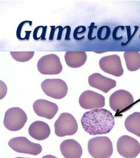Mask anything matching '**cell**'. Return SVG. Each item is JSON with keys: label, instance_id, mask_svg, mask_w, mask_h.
Segmentation results:
<instances>
[{"label": "cell", "instance_id": "cell-17", "mask_svg": "<svg viewBox=\"0 0 140 158\" xmlns=\"http://www.w3.org/2000/svg\"><path fill=\"white\" fill-rule=\"evenodd\" d=\"M126 130L140 137V113L135 112L127 117L124 122Z\"/></svg>", "mask_w": 140, "mask_h": 158}, {"label": "cell", "instance_id": "cell-29", "mask_svg": "<svg viewBox=\"0 0 140 158\" xmlns=\"http://www.w3.org/2000/svg\"><path fill=\"white\" fill-rule=\"evenodd\" d=\"M22 158V157H17V158Z\"/></svg>", "mask_w": 140, "mask_h": 158}, {"label": "cell", "instance_id": "cell-25", "mask_svg": "<svg viewBox=\"0 0 140 158\" xmlns=\"http://www.w3.org/2000/svg\"><path fill=\"white\" fill-rule=\"evenodd\" d=\"M28 21H23V22H22V23H21L18 25L17 30V38H18V40H22V38H21V31H22V28L23 27V25H24L25 23H28Z\"/></svg>", "mask_w": 140, "mask_h": 158}, {"label": "cell", "instance_id": "cell-13", "mask_svg": "<svg viewBox=\"0 0 140 158\" xmlns=\"http://www.w3.org/2000/svg\"><path fill=\"white\" fill-rule=\"evenodd\" d=\"M89 85L94 88L105 93H108L116 86V81L106 77L98 73L91 74L88 77Z\"/></svg>", "mask_w": 140, "mask_h": 158}, {"label": "cell", "instance_id": "cell-8", "mask_svg": "<svg viewBox=\"0 0 140 158\" xmlns=\"http://www.w3.org/2000/svg\"><path fill=\"white\" fill-rule=\"evenodd\" d=\"M37 68L40 73L45 75L58 74L62 70L60 59L55 54L42 57L38 62Z\"/></svg>", "mask_w": 140, "mask_h": 158}, {"label": "cell", "instance_id": "cell-26", "mask_svg": "<svg viewBox=\"0 0 140 158\" xmlns=\"http://www.w3.org/2000/svg\"><path fill=\"white\" fill-rule=\"evenodd\" d=\"M57 28L58 29H59L58 34V36H57V40H60L62 39V31H63L64 29L62 28V26H58V27H57Z\"/></svg>", "mask_w": 140, "mask_h": 158}, {"label": "cell", "instance_id": "cell-3", "mask_svg": "<svg viewBox=\"0 0 140 158\" xmlns=\"http://www.w3.org/2000/svg\"><path fill=\"white\" fill-rule=\"evenodd\" d=\"M78 124L74 117L70 113H62L54 123V132L59 137L73 135L78 131Z\"/></svg>", "mask_w": 140, "mask_h": 158}, {"label": "cell", "instance_id": "cell-1", "mask_svg": "<svg viewBox=\"0 0 140 158\" xmlns=\"http://www.w3.org/2000/svg\"><path fill=\"white\" fill-rule=\"evenodd\" d=\"M81 124L84 131L90 135L106 134L114 127V118L106 109H95L84 113Z\"/></svg>", "mask_w": 140, "mask_h": 158}, {"label": "cell", "instance_id": "cell-6", "mask_svg": "<svg viewBox=\"0 0 140 158\" xmlns=\"http://www.w3.org/2000/svg\"><path fill=\"white\" fill-rule=\"evenodd\" d=\"M41 87L46 95L54 99H62L67 94V85L62 79H46Z\"/></svg>", "mask_w": 140, "mask_h": 158}, {"label": "cell", "instance_id": "cell-4", "mask_svg": "<svg viewBox=\"0 0 140 158\" xmlns=\"http://www.w3.org/2000/svg\"><path fill=\"white\" fill-rule=\"evenodd\" d=\"M134 98L127 91L119 90L114 91L109 98V105L113 111L120 114L132 107Z\"/></svg>", "mask_w": 140, "mask_h": 158}, {"label": "cell", "instance_id": "cell-16", "mask_svg": "<svg viewBox=\"0 0 140 158\" xmlns=\"http://www.w3.org/2000/svg\"><path fill=\"white\" fill-rule=\"evenodd\" d=\"M64 59L68 66L71 68H78L86 63L87 55L84 51L67 52L64 55Z\"/></svg>", "mask_w": 140, "mask_h": 158}, {"label": "cell", "instance_id": "cell-27", "mask_svg": "<svg viewBox=\"0 0 140 158\" xmlns=\"http://www.w3.org/2000/svg\"><path fill=\"white\" fill-rule=\"evenodd\" d=\"M55 27H51V29H52V31H51V32H52V34L50 35V38H49V40H53V35H54V31H55V29L56 28H54Z\"/></svg>", "mask_w": 140, "mask_h": 158}, {"label": "cell", "instance_id": "cell-12", "mask_svg": "<svg viewBox=\"0 0 140 158\" xmlns=\"http://www.w3.org/2000/svg\"><path fill=\"white\" fill-rule=\"evenodd\" d=\"M33 108L34 113L38 116L49 119L53 118L58 110L56 104L43 99L34 102Z\"/></svg>", "mask_w": 140, "mask_h": 158}, {"label": "cell", "instance_id": "cell-22", "mask_svg": "<svg viewBox=\"0 0 140 158\" xmlns=\"http://www.w3.org/2000/svg\"><path fill=\"white\" fill-rule=\"evenodd\" d=\"M86 27L85 26H79L74 29V34H73V37L74 38L77 40H80L79 38V34H82L85 33L86 32Z\"/></svg>", "mask_w": 140, "mask_h": 158}, {"label": "cell", "instance_id": "cell-20", "mask_svg": "<svg viewBox=\"0 0 140 158\" xmlns=\"http://www.w3.org/2000/svg\"><path fill=\"white\" fill-rule=\"evenodd\" d=\"M110 28L108 26H102L97 32V37L101 40H107L110 36Z\"/></svg>", "mask_w": 140, "mask_h": 158}, {"label": "cell", "instance_id": "cell-14", "mask_svg": "<svg viewBox=\"0 0 140 158\" xmlns=\"http://www.w3.org/2000/svg\"><path fill=\"white\" fill-rule=\"evenodd\" d=\"M60 151L65 158H81L82 148L78 142L74 139H67L60 145Z\"/></svg>", "mask_w": 140, "mask_h": 158}, {"label": "cell", "instance_id": "cell-15", "mask_svg": "<svg viewBox=\"0 0 140 158\" xmlns=\"http://www.w3.org/2000/svg\"><path fill=\"white\" fill-rule=\"evenodd\" d=\"M49 125L42 121H36L32 123L29 128V134L34 139L42 141L50 135Z\"/></svg>", "mask_w": 140, "mask_h": 158}, {"label": "cell", "instance_id": "cell-2", "mask_svg": "<svg viewBox=\"0 0 140 158\" xmlns=\"http://www.w3.org/2000/svg\"><path fill=\"white\" fill-rule=\"evenodd\" d=\"M88 149L94 158H109L113 152L112 141L107 136H97L90 139Z\"/></svg>", "mask_w": 140, "mask_h": 158}, {"label": "cell", "instance_id": "cell-19", "mask_svg": "<svg viewBox=\"0 0 140 158\" xmlns=\"http://www.w3.org/2000/svg\"><path fill=\"white\" fill-rule=\"evenodd\" d=\"M12 58L17 62H26L34 56V52H11Z\"/></svg>", "mask_w": 140, "mask_h": 158}, {"label": "cell", "instance_id": "cell-18", "mask_svg": "<svg viewBox=\"0 0 140 158\" xmlns=\"http://www.w3.org/2000/svg\"><path fill=\"white\" fill-rule=\"evenodd\" d=\"M124 57L128 70L135 72L140 69V53L138 52H125Z\"/></svg>", "mask_w": 140, "mask_h": 158}, {"label": "cell", "instance_id": "cell-11", "mask_svg": "<svg viewBox=\"0 0 140 158\" xmlns=\"http://www.w3.org/2000/svg\"><path fill=\"white\" fill-rule=\"evenodd\" d=\"M99 66L102 71L116 77H120L124 73L120 57L117 55L102 57Z\"/></svg>", "mask_w": 140, "mask_h": 158}, {"label": "cell", "instance_id": "cell-23", "mask_svg": "<svg viewBox=\"0 0 140 158\" xmlns=\"http://www.w3.org/2000/svg\"><path fill=\"white\" fill-rule=\"evenodd\" d=\"M88 28H89V32L88 34V39L90 40H95L96 38V36L94 35V31L97 28V27L95 26V23H91Z\"/></svg>", "mask_w": 140, "mask_h": 158}, {"label": "cell", "instance_id": "cell-24", "mask_svg": "<svg viewBox=\"0 0 140 158\" xmlns=\"http://www.w3.org/2000/svg\"><path fill=\"white\" fill-rule=\"evenodd\" d=\"M0 90H1V98L0 99H2L6 94V92H7V87L6 84L2 81H0Z\"/></svg>", "mask_w": 140, "mask_h": 158}, {"label": "cell", "instance_id": "cell-10", "mask_svg": "<svg viewBox=\"0 0 140 158\" xmlns=\"http://www.w3.org/2000/svg\"><path fill=\"white\" fill-rule=\"evenodd\" d=\"M79 103L81 107L86 110L99 109L105 107V98L94 91H85L79 97Z\"/></svg>", "mask_w": 140, "mask_h": 158}, {"label": "cell", "instance_id": "cell-9", "mask_svg": "<svg viewBox=\"0 0 140 158\" xmlns=\"http://www.w3.org/2000/svg\"><path fill=\"white\" fill-rule=\"evenodd\" d=\"M8 145L17 152L32 155H38L42 151V148L40 144L30 141L24 136L12 138L8 142Z\"/></svg>", "mask_w": 140, "mask_h": 158}, {"label": "cell", "instance_id": "cell-5", "mask_svg": "<svg viewBox=\"0 0 140 158\" xmlns=\"http://www.w3.org/2000/svg\"><path fill=\"white\" fill-rule=\"evenodd\" d=\"M27 119L26 114L22 109L19 107L11 108L5 114L4 125L7 130L18 131L24 127Z\"/></svg>", "mask_w": 140, "mask_h": 158}, {"label": "cell", "instance_id": "cell-28", "mask_svg": "<svg viewBox=\"0 0 140 158\" xmlns=\"http://www.w3.org/2000/svg\"><path fill=\"white\" fill-rule=\"evenodd\" d=\"M42 158H57L56 156H53V155H46L44 156Z\"/></svg>", "mask_w": 140, "mask_h": 158}, {"label": "cell", "instance_id": "cell-7", "mask_svg": "<svg viewBox=\"0 0 140 158\" xmlns=\"http://www.w3.org/2000/svg\"><path fill=\"white\" fill-rule=\"evenodd\" d=\"M118 153L124 158H135L140 153V143L134 138L123 135L120 137L117 143Z\"/></svg>", "mask_w": 140, "mask_h": 158}, {"label": "cell", "instance_id": "cell-21", "mask_svg": "<svg viewBox=\"0 0 140 158\" xmlns=\"http://www.w3.org/2000/svg\"><path fill=\"white\" fill-rule=\"evenodd\" d=\"M40 30V26L36 27L34 30V40H39L41 39L42 40H45V35L46 33L47 30V27H42L41 31Z\"/></svg>", "mask_w": 140, "mask_h": 158}]
</instances>
